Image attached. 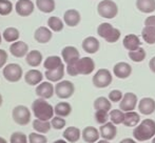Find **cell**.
Listing matches in <instances>:
<instances>
[{"mask_svg":"<svg viewBox=\"0 0 155 143\" xmlns=\"http://www.w3.org/2000/svg\"><path fill=\"white\" fill-rule=\"evenodd\" d=\"M115 27H113L112 25L110 24V23L108 22H104L101 23V24L98 27L97 29V34L99 37H101V38L104 39H108L109 37H110V35L112 34V32L114 31Z\"/></svg>","mask_w":155,"mask_h":143,"instance_id":"836d02e7","label":"cell"},{"mask_svg":"<svg viewBox=\"0 0 155 143\" xmlns=\"http://www.w3.org/2000/svg\"><path fill=\"white\" fill-rule=\"evenodd\" d=\"M141 36L148 44H155V27H145L141 32Z\"/></svg>","mask_w":155,"mask_h":143,"instance_id":"e575fe53","label":"cell"},{"mask_svg":"<svg viewBox=\"0 0 155 143\" xmlns=\"http://www.w3.org/2000/svg\"><path fill=\"white\" fill-rule=\"evenodd\" d=\"M149 68H150V70H151L155 74V56H154L153 58H152L151 60H150V62H149Z\"/></svg>","mask_w":155,"mask_h":143,"instance_id":"7dc6e473","label":"cell"},{"mask_svg":"<svg viewBox=\"0 0 155 143\" xmlns=\"http://www.w3.org/2000/svg\"><path fill=\"white\" fill-rule=\"evenodd\" d=\"M62 60L58 56H49L43 62V66L47 71H53L62 65Z\"/></svg>","mask_w":155,"mask_h":143,"instance_id":"4316f807","label":"cell"},{"mask_svg":"<svg viewBox=\"0 0 155 143\" xmlns=\"http://www.w3.org/2000/svg\"><path fill=\"white\" fill-rule=\"evenodd\" d=\"M97 12L99 16L104 17V18L113 19L114 17H116L117 13H118V8H117L116 3L112 0H104L98 4Z\"/></svg>","mask_w":155,"mask_h":143,"instance_id":"3957f363","label":"cell"},{"mask_svg":"<svg viewBox=\"0 0 155 143\" xmlns=\"http://www.w3.org/2000/svg\"><path fill=\"white\" fill-rule=\"evenodd\" d=\"M34 38L39 43H48L52 39V32L48 27H40L35 31Z\"/></svg>","mask_w":155,"mask_h":143,"instance_id":"7402d4cb","label":"cell"},{"mask_svg":"<svg viewBox=\"0 0 155 143\" xmlns=\"http://www.w3.org/2000/svg\"><path fill=\"white\" fill-rule=\"evenodd\" d=\"M17 14L21 17H28L34 12V3L31 0H18L15 5Z\"/></svg>","mask_w":155,"mask_h":143,"instance_id":"7c38bea8","label":"cell"},{"mask_svg":"<svg viewBox=\"0 0 155 143\" xmlns=\"http://www.w3.org/2000/svg\"><path fill=\"white\" fill-rule=\"evenodd\" d=\"M45 76L50 82H57L60 81V80L63 78L64 76V65L59 66L58 68L53 71H45Z\"/></svg>","mask_w":155,"mask_h":143,"instance_id":"484cf974","label":"cell"},{"mask_svg":"<svg viewBox=\"0 0 155 143\" xmlns=\"http://www.w3.org/2000/svg\"><path fill=\"white\" fill-rule=\"evenodd\" d=\"M151 143H155V137L153 138V139H152V142Z\"/></svg>","mask_w":155,"mask_h":143,"instance_id":"db71d44e","label":"cell"},{"mask_svg":"<svg viewBox=\"0 0 155 143\" xmlns=\"http://www.w3.org/2000/svg\"><path fill=\"white\" fill-rule=\"evenodd\" d=\"M146 27H155V16H149L145 21Z\"/></svg>","mask_w":155,"mask_h":143,"instance_id":"bcb514c9","label":"cell"},{"mask_svg":"<svg viewBox=\"0 0 155 143\" xmlns=\"http://www.w3.org/2000/svg\"><path fill=\"white\" fill-rule=\"evenodd\" d=\"M136 6L143 13H152L155 11V0H137Z\"/></svg>","mask_w":155,"mask_h":143,"instance_id":"f546056e","label":"cell"},{"mask_svg":"<svg viewBox=\"0 0 155 143\" xmlns=\"http://www.w3.org/2000/svg\"><path fill=\"white\" fill-rule=\"evenodd\" d=\"M97 143H110V142H109L108 140L102 139V140H99V141H97Z\"/></svg>","mask_w":155,"mask_h":143,"instance_id":"f907efd6","label":"cell"},{"mask_svg":"<svg viewBox=\"0 0 155 143\" xmlns=\"http://www.w3.org/2000/svg\"><path fill=\"white\" fill-rule=\"evenodd\" d=\"M32 124H33V129L36 131V133H39V134H47L52 127L51 122L40 120V119H35V120H33Z\"/></svg>","mask_w":155,"mask_h":143,"instance_id":"83f0119b","label":"cell"},{"mask_svg":"<svg viewBox=\"0 0 155 143\" xmlns=\"http://www.w3.org/2000/svg\"><path fill=\"white\" fill-rule=\"evenodd\" d=\"M3 77L8 82H18L22 78V68L17 63H10L6 64L2 71Z\"/></svg>","mask_w":155,"mask_h":143,"instance_id":"8992f818","label":"cell"},{"mask_svg":"<svg viewBox=\"0 0 155 143\" xmlns=\"http://www.w3.org/2000/svg\"><path fill=\"white\" fill-rule=\"evenodd\" d=\"M52 143H69V142H68L67 140L58 139V140H56V141H54V142H52Z\"/></svg>","mask_w":155,"mask_h":143,"instance_id":"681fc988","label":"cell"},{"mask_svg":"<svg viewBox=\"0 0 155 143\" xmlns=\"http://www.w3.org/2000/svg\"><path fill=\"white\" fill-rule=\"evenodd\" d=\"M138 110L140 114L149 116L155 112V100L150 97L143 98L138 102Z\"/></svg>","mask_w":155,"mask_h":143,"instance_id":"9a60e30c","label":"cell"},{"mask_svg":"<svg viewBox=\"0 0 155 143\" xmlns=\"http://www.w3.org/2000/svg\"><path fill=\"white\" fill-rule=\"evenodd\" d=\"M67 124V121L62 118V117H53L51 119V125L54 129H62Z\"/></svg>","mask_w":155,"mask_h":143,"instance_id":"7bdbcfd3","label":"cell"},{"mask_svg":"<svg viewBox=\"0 0 155 143\" xmlns=\"http://www.w3.org/2000/svg\"><path fill=\"white\" fill-rule=\"evenodd\" d=\"M10 52L14 57L22 58L27 56L28 53H29V46L23 41H16V42H13L11 44Z\"/></svg>","mask_w":155,"mask_h":143,"instance_id":"4fadbf2b","label":"cell"},{"mask_svg":"<svg viewBox=\"0 0 155 143\" xmlns=\"http://www.w3.org/2000/svg\"><path fill=\"white\" fill-rule=\"evenodd\" d=\"M137 105V96L134 93H126L119 104V110L124 113L133 112Z\"/></svg>","mask_w":155,"mask_h":143,"instance_id":"9c48e42d","label":"cell"},{"mask_svg":"<svg viewBox=\"0 0 155 143\" xmlns=\"http://www.w3.org/2000/svg\"><path fill=\"white\" fill-rule=\"evenodd\" d=\"M8 61V53L4 49H0V68H3Z\"/></svg>","mask_w":155,"mask_h":143,"instance_id":"f6af8a7d","label":"cell"},{"mask_svg":"<svg viewBox=\"0 0 155 143\" xmlns=\"http://www.w3.org/2000/svg\"><path fill=\"white\" fill-rule=\"evenodd\" d=\"M54 112H55L56 116L64 118V117H68L72 113V106L68 102H59L55 105Z\"/></svg>","mask_w":155,"mask_h":143,"instance_id":"f1b7e54d","label":"cell"},{"mask_svg":"<svg viewBox=\"0 0 155 143\" xmlns=\"http://www.w3.org/2000/svg\"><path fill=\"white\" fill-rule=\"evenodd\" d=\"M112 74L107 68H100L95 73L93 76V84L95 87L97 88H104L108 87L111 83H112Z\"/></svg>","mask_w":155,"mask_h":143,"instance_id":"5b68a950","label":"cell"},{"mask_svg":"<svg viewBox=\"0 0 155 143\" xmlns=\"http://www.w3.org/2000/svg\"><path fill=\"white\" fill-rule=\"evenodd\" d=\"M80 14L76 10H68L63 15V20L69 27H76L80 22Z\"/></svg>","mask_w":155,"mask_h":143,"instance_id":"44dd1931","label":"cell"},{"mask_svg":"<svg viewBox=\"0 0 155 143\" xmlns=\"http://www.w3.org/2000/svg\"><path fill=\"white\" fill-rule=\"evenodd\" d=\"M124 46L128 49L129 52L135 51V49H139L141 45L140 39L138 38V36L134 35V34H129L124 38Z\"/></svg>","mask_w":155,"mask_h":143,"instance_id":"ffe728a7","label":"cell"},{"mask_svg":"<svg viewBox=\"0 0 155 143\" xmlns=\"http://www.w3.org/2000/svg\"><path fill=\"white\" fill-rule=\"evenodd\" d=\"M43 79L42 73L38 70H30L25 73V80L30 85H37L39 84Z\"/></svg>","mask_w":155,"mask_h":143,"instance_id":"603a6c76","label":"cell"},{"mask_svg":"<svg viewBox=\"0 0 155 143\" xmlns=\"http://www.w3.org/2000/svg\"><path fill=\"white\" fill-rule=\"evenodd\" d=\"M11 143H29V138L21 132H15L11 135Z\"/></svg>","mask_w":155,"mask_h":143,"instance_id":"ab89813d","label":"cell"},{"mask_svg":"<svg viewBox=\"0 0 155 143\" xmlns=\"http://www.w3.org/2000/svg\"><path fill=\"white\" fill-rule=\"evenodd\" d=\"M36 95L39 98L42 99H50L53 97V95L55 94V87L53 86V84L51 82H41L40 84H38L35 90Z\"/></svg>","mask_w":155,"mask_h":143,"instance_id":"8fae6325","label":"cell"},{"mask_svg":"<svg viewBox=\"0 0 155 143\" xmlns=\"http://www.w3.org/2000/svg\"><path fill=\"white\" fill-rule=\"evenodd\" d=\"M2 101H3L2 100V96H1V94H0V106L2 105Z\"/></svg>","mask_w":155,"mask_h":143,"instance_id":"f5cc1de1","label":"cell"},{"mask_svg":"<svg viewBox=\"0 0 155 143\" xmlns=\"http://www.w3.org/2000/svg\"><path fill=\"white\" fill-rule=\"evenodd\" d=\"M133 137L137 141H147L155 137V121L145 119L133 129Z\"/></svg>","mask_w":155,"mask_h":143,"instance_id":"6da1fadb","label":"cell"},{"mask_svg":"<svg viewBox=\"0 0 155 143\" xmlns=\"http://www.w3.org/2000/svg\"><path fill=\"white\" fill-rule=\"evenodd\" d=\"M36 5L42 13H52L55 10L54 0H36Z\"/></svg>","mask_w":155,"mask_h":143,"instance_id":"1f68e13d","label":"cell"},{"mask_svg":"<svg viewBox=\"0 0 155 143\" xmlns=\"http://www.w3.org/2000/svg\"><path fill=\"white\" fill-rule=\"evenodd\" d=\"M94 118H95V121L98 124L102 125L108 122V120L110 119V114H109V112H106V110H96Z\"/></svg>","mask_w":155,"mask_h":143,"instance_id":"f35d334b","label":"cell"},{"mask_svg":"<svg viewBox=\"0 0 155 143\" xmlns=\"http://www.w3.org/2000/svg\"><path fill=\"white\" fill-rule=\"evenodd\" d=\"M82 49L84 52H87L88 54H95L99 49V41L98 39H96L95 37H87L84 41H82Z\"/></svg>","mask_w":155,"mask_h":143,"instance_id":"ac0fdd59","label":"cell"},{"mask_svg":"<svg viewBox=\"0 0 155 143\" xmlns=\"http://www.w3.org/2000/svg\"><path fill=\"white\" fill-rule=\"evenodd\" d=\"M29 143H48V139L39 133H31L29 135Z\"/></svg>","mask_w":155,"mask_h":143,"instance_id":"b9f144b4","label":"cell"},{"mask_svg":"<svg viewBox=\"0 0 155 143\" xmlns=\"http://www.w3.org/2000/svg\"><path fill=\"white\" fill-rule=\"evenodd\" d=\"M110 119L111 122L115 125L124 123V113L121 110H112L110 112Z\"/></svg>","mask_w":155,"mask_h":143,"instance_id":"74e56055","label":"cell"},{"mask_svg":"<svg viewBox=\"0 0 155 143\" xmlns=\"http://www.w3.org/2000/svg\"><path fill=\"white\" fill-rule=\"evenodd\" d=\"M61 57L63 59V61L68 64H72L77 62L80 59V54L78 52V49L75 46H65L62 49L61 51Z\"/></svg>","mask_w":155,"mask_h":143,"instance_id":"30bf717a","label":"cell"},{"mask_svg":"<svg viewBox=\"0 0 155 143\" xmlns=\"http://www.w3.org/2000/svg\"><path fill=\"white\" fill-rule=\"evenodd\" d=\"M75 92V86L69 80H63L56 84L55 94L60 99H69L73 96Z\"/></svg>","mask_w":155,"mask_h":143,"instance_id":"ba28073f","label":"cell"},{"mask_svg":"<svg viewBox=\"0 0 155 143\" xmlns=\"http://www.w3.org/2000/svg\"><path fill=\"white\" fill-rule=\"evenodd\" d=\"M32 110L36 119L49 121L54 117V107L45 99L38 98L32 103Z\"/></svg>","mask_w":155,"mask_h":143,"instance_id":"7a4b0ae2","label":"cell"},{"mask_svg":"<svg viewBox=\"0 0 155 143\" xmlns=\"http://www.w3.org/2000/svg\"><path fill=\"white\" fill-rule=\"evenodd\" d=\"M123 97H124L123 93H121L120 91H118V90H113V91H111V92L109 93V100L112 101V102H114V103L121 101Z\"/></svg>","mask_w":155,"mask_h":143,"instance_id":"ee69618b","label":"cell"},{"mask_svg":"<svg viewBox=\"0 0 155 143\" xmlns=\"http://www.w3.org/2000/svg\"><path fill=\"white\" fill-rule=\"evenodd\" d=\"M99 133H100V136L102 137V139L111 141V140L115 139V137H116L117 129L114 123L107 122L106 124H102L101 126H100Z\"/></svg>","mask_w":155,"mask_h":143,"instance_id":"5bb4252c","label":"cell"},{"mask_svg":"<svg viewBox=\"0 0 155 143\" xmlns=\"http://www.w3.org/2000/svg\"><path fill=\"white\" fill-rule=\"evenodd\" d=\"M146 51L143 47H139V49H135V51H131L129 52V57L132 61L134 62H141L145 60L146 58Z\"/></svg>","mask_w":155,"mask_h":143,"instance_id":"8d00e7d4","label":"cell"},{"mask_svg":"<svg viewBox=\"0 0 155 143\" xmlns=\"http://www.w3.org/2000/svg\"><path fill=\"white\" fill-rule=\"evenodd\" d=\"M42 54L40 53L37 49H33V51L29 52L27 55V63L29 64L32 68H37V66L40 65V63L42 62Z\"/></svg>","mask_w":155,"mask_h":143,"instance_id":"cb8c5ba5","label":"cell"},{"mask_svg":"<svg viewBox=\"0 0 155 143\" xmlns=\"http://www.w3.org/2000/svg\"><path fill=\"white\" fill-rule=\"evenodd\" d=\"M12 117L15 123L21 125V126H25V125L29 124L31 121V112L25 105H17L13 108Z\"/></svg>","mask_w":155,"mask_h":143,"instance_id":"277c9868","label":"cell"},{"mask_svg":"<svg viewBox=\"0 0 155 143\" xmlns=\"http://www.w3.org/2000/svg\"><path fill=\"white\" fill-rule=\"evenodd\" d=\"M62 136L64 138V140H67L70 143H75L80 139L81 136V132L78 127L75 126H69L63 131Z\"/></svg>","mask_w":155,"mask_h":143,"instance_id":"d6986e66","label":"cell"},{"mask_svg":"<svg viewBox=\"0 0 155 143\" xmlns=\"http://www.w3.org/2000/svg\"><path fill=\"white\" fill-rule=\"evenodd\" d=\"M113 73L119 79H126L132 74V66L127 62H118L113 68Z\"/></svg>","mask_w":155,"mask_h":143,"instance_id":"2e32d148","label":"cell"},{"mask_svg":"<svg viewBox=\"0 0 155 143\" xmlns=\"http://www.w3.org/2000/svg\"><path fill=\"white\" fill-rule=\"evenodd\" d=\"M140 122V116L136 112H128L124 113V120L123 124L127 127L137 126Z\"/></svg>","mask_w":155,"mask_h":143,"instance_id":"d4e9b609","label":"cell"},{"mask_svg":"<svg viewBox=\"0 0 155 143\" xmlns=\"http://www.w3.org/2000/svg\"><path fill=\"white\" fill-rule=\"evenodd\" d=\"M1 39H2L1 38V34H0V44H1Z\"/></svg>","mask_w":155,"mask_h":143,"instance_id":"11a10c76","label":"cell"},{"mask_svg":"<svg viewBox=\"0 0 155 143\" xmlns=\"http://www.w3.org/2000/svg\"><path fill=\"white\" fill-rule=\"evenodd\" d=\"M13 11V4L8 0H0V15L6 16L10 15Z\"/></svg>","mask_w":155,"mask_h":143,"instance_id":"60d3db41","label":"cell"},{"mask_svg":"<svg viewBox=\"0 0 155 143\" xmlns=\"http://www.w3.org/2000/svg\"><path fill=\"white\" fill-rule=\"evenodd\" d=\"M119 143H137V142L134 139H131V138H124Z\"/></svg>","mask_w":155,"mask_h":143,"instance_id":"c3c4849f","label":"cell"},{"mask_svg":"<svg viewBox=\"0 0 155 143\" xmlns=\"http://www.w3.org/2000/svg\"><path fill=\"white\" fill-rule=\"evenodd\" d=\"M3 38L6 42H16L19 39V31L16 29V27H8V29L4 30L3 32Z\"/></svg>","mask_w":155,"mask_h":143,"instance_id":"d6a6232c","label":"cell"},{"mask_svg":"<svg viewBox=\"0 0 155 143\" xmlns=\"http://www.w3.org/2000/svg\"><path fill=\"white\" fill-rule=\"evenodd\" d=\"M111 107V101L109 100V98L106 97H98L94 101V108L96 110H106V112H110Z\"/></svg>","mask_w":155,"mask_h":143,"instance_id":"4dcf8cb0","label":"cell"},{"mask_svg":"<svg viewBox=\"0 0 155 143\" xmlns=\"http://www.w3.org/2000/svg\"><path fill=\"white\" fill-rule=\"evenodd\" d=\"M82 139L87 143H95L99 140L100 133L96 127L94 126H87L82 129Z\"/></svg>","mask_w":155,"mask_h":143,"instance_id":"e0dca14e","label":"cell"},{"mask_svg":"<svg viewBox=\"0 0 155 143\" xmlns=\"http://www.w3.org/2000/svg\"><path fill=\"white\" fill-rule=\"evenodd\" d=\"M0 143H8V142H6V140L4 139V138L0 137Z\"/></svg>","mask_w":155,"mask_h":143,"instance_id":"816d5d0a","label":"cell"},{"mask_svg":"<svg viewBox=\"0 0 155 143\" xmlns=\"http://www.w3.org/2000/svg\"><path fill=\"white\" fill-rule=\"evenodd\" d=\"M77 75H90L95 70V62L90 57H82L73 63Z\"/></svg>","mask_w":155,"mask_h":143,"instance_id":"52a82bcc","label":"cell"},{"mask_svg":"<svg viewBox=\"0 0 155 143\" xmlns=\"http://www.w3.org/2000/svg\"><path fill=\"white\" fill-rule=\"evenodd\" d=\"M48 25H49V27L52 30V31L54 32H60L63 30V22L62 20L60 18H58V17L56 16H52L49 18V20H48Z\"/></svg>","mask_w":155,"mask_h":143,"instance_id":"d590c367","label":"cell"}]
</instances>
